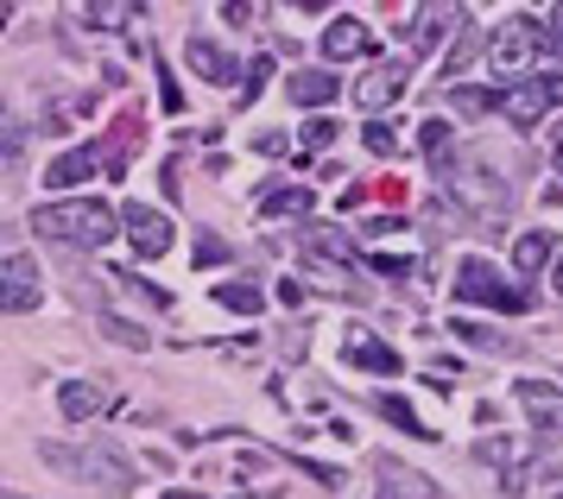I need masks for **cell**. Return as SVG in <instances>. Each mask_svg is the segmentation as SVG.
<instances>
[{
	"label": "cell",
	"instance_id": "obj_1",
	"mask_svg": "<svg viewBox=\"0 0 563 499\" xmlns=\"http://www.w3.org/2000/svg\"><path fill=\"white\" fill-rule=\"evenodd\" d=\"M45 462H52V468H64V475L89 480L96 494H133V487H140L133 455L114 450V443H82V450H70V443H45Z\"/></svg>",
	"mask_w": 563,
	"mask_h": 499
},
{
	"label": "cell",
	"instance_id": "obj_2",
	"mask_svg": "<svg viewBox=\"0 0 563 499\" xmlns=\"http://www.w3.org/2000/svg\"><path fill=\"white\" fill-rule=\"evenodd\" d=\"M32 234L96 253V247H108V241H114V209H108V202H96V197L52 202V209H32Z\"/></svg>",
	"mask_w": 563,
	"mask_h": 499
},
{
	"label": "cell",
	"instance_id": "obj_3",
	"mask_svg": "<svg viewBox=\"0 0 563 499\" xmlns=\"http://www.w3.org/2000/svg\"><path fill=\"white\" fill-rule=\"evenodd\" d=\"M443 171H450V202H462V209H468V215H507V184H500V171H494V165H482V158H450V165H443Z\"/></svg>",
	"mask_w": 563,
	"mask_h": 499
},
{
	"label": "cell",
	"instance_id": "obj_4",
	"mask_svg": "<svg viewBox=\"0 0 563 499\" xmlns=\"http://www.w3.org/2000/svg\"><path fill=\"white\" fill-rule=\"evenodd\" d=\"M456 298H462V303H487V310H507V317L532 310V291L507 285V278L494 273V259H482V253L456 266Z\"/></svg>",
	"mask_w": 563,
	"mask_h": 499
},
{
	"label": "cell",
	"instance_id": "obj_5",
	"mask_svg": "<svg viewBox=\"0 0 563 499\" xmlns=\"http://www.w3.org/2000/svg\"><path fill=\"white\" fill-rule=\"evenodd\" d=\"M487 108H500L512 126H538L558 108V76L544 70L538 82H512V89H487Z\"/></svg>",
	"mask_w": 563,
	"mask_h": 499
},
{
	"label": "cell",
	"instance_id": "obj_6",
	"mask_svg": "<svg viewBox=\"0 0 563 499\" xmlns=\"http://www.w3.org/2000/svg\"><path fill=\"white\" fill-rule=\"evenodd\" d=\"M487 64H494V76H526L538 64V25L532 20H507L494 38H487Z\"/></svg>",
	"mask_w": 563,
	"mask_h": 499
},
{
	"label": "cell",
	"instance_id": "obj_7",
	"mask_svg": "<svg viewBox=\"0 0 563 499\" xmlns=\"http://www.w3.org/2000/svg\"><path fill=\"white\" fill-rule=\"evenodd\" d=\"M121 228H128V241H133V253H140V259H158V253H172V222H165L158 209H146V202H128Z\"/></svg>",
	"mask_w": 563,
	"mask_h": 499
},
{
	"label": "cell",
	"instance_id": "obj_8",
	"mask_svg": "<svg viewBox=\"0 0 563 499\" xmlns=\"http://www.w3.org/2000/svg\"><path fill=\"white\" fill-rule=\"evenodd\" d=\"M475 455H482V462H494V468L507 475V494H526V455H532V443H526V436H487Z\"/></svg>",
	"mask_w": 563,
	"mask_h": 499
},
{
	"label": "cell",
	"instance_id": "obj_9",
	"mask_svg": "<svg viewBox=\"0 0 563 499\" xmlns=\"http://www.w3.org/2000/svg\"><path fill=\"white\" fill-rule=\"evenodd\" d=\"M406 82H411V70H406V57H393V64H380V70L367 76V82H355V101L361 108H393V101L406 96Z\"/></svg>",
	"mask_w": 563,
	"mask_h": 499
},
{
	"label": "cell",
	"instance_id": "obj_10",
	"mask_svg": "<svg viewBox=\"0 0 563 499\" xmlns=\"http://www.w3.org/2000/svg\"><path fill=\"white\" fill-rule=\"evenodd\" d=\"M0 310H38V266L26 253L0 266Z\"/></svg>",
	"mask_w": 563,
	"mask_h": 499
},
{
	"label": "cell",
	"instance_id": "obj_11",
	"mask_svg": "<svg viewBox=\"0 0 563 499\" xmlns=\"http://www.w3.org/2000/svg\"><path fill=\"white\" fill-rule=\"evenodd\" d=\"M374 475H380V487L393 499H437V480L418 475V468H411V462H399V455H380V462H374Z\"/></svg>",
	"mask_w": 563,
	"mask_h": 499
},
{
	"label": "cell",
	"instance_id": "obj_12",
	"mask_svg": "<svg viewBox=\"0 0 563 499\" xmlns=\"http://www.w3.org/2000/svg\"><path fill=\"white\" fill-rule=\"evenodd\" d=\"M342 361H349V367H361V374H380V379H393L399 367H406V361H399V348H386V342H374L367 329H355V335H349V348H342Z\"/></svg>",
	"mask_w": 563,
	"mask_h": 499
},
{
	"label": "cell",
	"instance_id": "obj_13",
	"mask_svg": "<svg viewBox=\"0 0 563 499\" xmlns=\"http://www.w3.org/2000/svg\"><path fill=\"white\" fill-rule=\"evenodd\" d=\"M367 51H374V32H367L355 13H342V20L323 25V57H330V64H342V57H367Z\"/></svg>",
	"mask_w": 563,
	"mask_h": 499
},
{
	"label": "cell",
	"instance_id": "obj_14",
	"mask_svg": "<svg viewBox=\"0 0 563 499\" xmlns=\"http://www.w3.org/2000/svg\"><path fill=\"white\" fill-rule=\"evenodd\" d=\"M184 64L203 76V82H234V57L216 45V38H190V45H184Z\"/></svg>",
	"mask_w": 563,
	"mask_h": 499
},
{
	"label": "cell",
	"instance_id": "obj_15",
	"mask_svg": "<svg viewBox=\"0 0 563 499\" xmlns=\"http://www.w3.org/2000/svg\"><path fill=\"white\" fill-rule=\"evenodd\" d=\"M519 404L538 418V436H558V386L551 379H519Z\"/></svg>",
	"mask_w": 563,
	"mask_h": 499
},
{
	"label": "cell",
	"instance_id": "obj_16",
	"mask_svg": "<svg viewBox=\"0 0 563 499\" xmlns=\"http://www.w3.org/2000/svg\"><path fill=\"white\" fill-rule=\"evenodd\" d=\"M512 259H519V278L551 273V259H558V234H551V228H538V234H519Z\"/></svg>",
	"mask_w": 563,
	"mask_h": 499
},
{
	"label": "cell",
	"instance_id": "obj_17",
	"mask_svg": "<svg viewBox=\"0 0 563 499\" xmlns=\"http://www.w3.org/2000/svg\"><path fill=\"white\" fill-rule=\"evenodd\" d=\"M285 96L298 101V108H330L335 101V76L330 70H298V76H285Z\"/></svg>",
	"mask_w": 563,
	"mask_h": 499
},
{
	"label": "cell",
	"instance_id": "obj_18",
	"mask_svg": "<svg viewBox=\"0 0 563 499\" xmlns=\"http://www.w3.org/2000/svg\"><path fill=\"white\" fill-rule=\"evenodd\" d=\"M89 177H96V146H77L45 171V184H52V190H70V184H89Z\"/></svg>",
	"mask_w": 563,
	"mask_h": 499
},
{
	"label": "cell",
	"instance_id": "obj_19",
	"mask_svg": "<svg viewBox=\"0 0 563 499\" xmlns=\"http://www.w3.org/2000/svg\"><path fill=\"white\" fill-rule=\"evenodd\" d=\"M418 146H424V158H431V165H450V158H456V126L431 114V121L418 126Z\"/></svg>",
	"mask_w": 563,
	"mask_h": 499
},
{
	"label": "cell",
	"instance_id": "obj_20",
	"mask_svg": "<svg viewBox=\"0 0 563 499\" xmlns=\"http://www.w3.org/2000/svg\"><path fill=\"white\" fill-rule=\"evenodd\" d=\"M57 404H64V418H96V411H102V392H96V386H89V379H70V386H64V392H57Z\"/></svg>",
	"mask_w": 563,
	"mask_h": 499
},
{
	"label": "cell",
	"instance_id": "obj_21",
	"mask_svg": "<svg viewBox=\"0 0 563 499\" xmlns=\"http://www.w3.org/2000/svg\"><path fill=\"white\" fill-rule=\"evenodd\" d=\"M216 303L234 310V317H260V303H266V298H260L247 278H229V285H216Z\"/></svg>",
	"mask_w": 563,
	"mask_h": 499
},
{
	"label": "cell",
	"instance_id": "obj_22",
	"mask_svg": "<svg viewBox=\"0 0 563 499\" xmlns=\"http://www.w3.org/2000/svg\"><path fill=\"white\" fill-rule=\"evenodd\" d=\"M482 51H487V38H482V32H462V38H456V51L443 57V82H456V76L468 70V64H475Z\"/></svg>",
	"mask_w": 563,
	"mask_h": 499
},
{
	"label": "cell",
	"instance_id": "obj_23",
	"mask_svg": "<svg viewBox=\"0 0 563 499\" xmlns=\"http://www.w3.org/2000/svg\"><path fill=\"white\" fill-rule=\"evenodd\" d=\"M96 323H102V335H108V342H121V348H146V329H140V323H128V317H114V310H102Z\"/></svg>",
	"mask_w": 563,
	"mask_h": 499
},
{
	"label": "cell",
	"instance_id": "obj_24",
	"mask_svg": "<svg viewBox=\"0 0 563 499\" xmlns=\"http://www.w3.org/2000/svg\"><path fill=\"white\" fill-rule=\"evenodd\" d=\"M450 335H462V342H468V348H487V354H500L507 348V335H500V329H487V323H450Z\"/></svg>",
	"mask_w": 563,
	"mask_h": 499
},
{
	"label": "cell",
	"instance_id": "obj_25",
	"mask_svg": "<svg viewBox=\"0 0 563 499\" xmlns=\"http://www.w3.org/2000/svg\"><path fill=\"white\" fill-rule=\"evenodd\" d=\"M20 152H26V126L13 121V114H7V101H0V165H13Z\"/></svg>",
	"mask_w": 563,
	"mask_h": 499
},
{
	"label": "cell",
	"instance_id": "obj_26",
	"mask_svg": "<svg viewBox=\"0 0 563 499\" xmlns=\"http://www.w3.org/2000/svg\"><path fill=\"white\" fill-rule=\"evenodd\" d=\"M260 209H266V215H305L310 190H266V197H260Z\"/></svg>",
	"mask_w": 563,
	"mask_h": 499
},
{
	"label": "cell",
	"instance_id": "obj_27",
	"mask_svg": "<svg viewBox=\"0 0 563 499\" xmlns=\"http://www.w3.org/2000/svg\"><path fill=\"white\" fill-rule=\"evenodd\" d=\"M380 418H386V424H399L406 436H424V424H418V411H411L406 399H386V392H380Z\"/></svg>",
	"mask_w": 563,
	"mask_h": 499
},
{
	"label": "cell",
	"instance_id": "obj_28",
	"mask_svg": "<svg viewBox=\"0 0 563 499\" xmlns=\"http://www.w3.org/2000/svg\"><path fill=\"white\" fill-rule=\"evenodd\" d=\"M367 152L393 158V152H399V126H393V121H367Z\"/></svg>",
	"mask_w": 563,
	"mask_h": 499
},
{
	"label": "cell",
	"instance_id": "obj_29",
	"mask_svg": "<svg viewBox=\"0 0 563 499\" xmlns=\"http://www.w3.org/2000/svg\"><path fill=\"white\" fill-rule=\"evenodd\" d=\"M82 25H133V7H82Z\"/></svg>",
	"mask_w": 563,
	"mask_h": 499
},
{
	"label": "cell",
	"instance_id": "obj_30",
	"mask_svg": "<svg viewBox=\"0 0 563 499\" xmlns=\"http://www.w3.org/2000/svg\"><path fill=\"white\" fill-rule=\"evenodd\" d=\"M335 133H342V126L317 114V121H305V146H310V152H323V146H335Z\"/></svg>",
	"mask_w": 563,
	"mask_h": 499
},
{
	"label": "cell",
	"instance_id": "obj_31",
	"mask_svg": "<svg viewBox=\"0 0 563 499\" xmlns=\"http://www.w3.org/2000/svg\"><path fill=\"white\" fill-rule=\"evenodd\" d=\"M266 76H273V57H254V70H247V89H241V108H247L260 89H266Z\"/></svg>",
	"mask_w": 563,
	"mask_h": 499
},
{
	"label": "cell",
	"instance_id": "obj_32",
	"mask_svg": "<svg viewBox=\"0 0 563 499\" xmlns=\"http://www.w3.org/2000/svg\"><path fill=\"white\" fill-rule=\"evenodd\" d=\"M222 259H229V241L203 234V241H197V266H222Z\"/></svg>",
	"mask_w": 563,
	"mask_h": 499
},
{
	"label": "cell",
	"instance_id": "obj_33",
	"mask_svg": "<svg viewBox=\"0 0 563 499\" xmlns=\"http://www.w3.org/2000/svg\"><path fill=\"white\" fill-rule=\"evenodd\" d=\"M165 499H203V494H165Z\"/></svg>",
	"mask_w": 563,
	"mask_h": 499
},
{
	"label": "cell",
	"instance_id": "obj_34",
	"mask_svg": "<svg viewBox=\"0 0 563 499\" xmlns=\"http://www.w3.org/2000/svg\"><path fill=\"white\" fill-rule=\"evenodd\" d=\"M234 499H247V494H234Z\"/></svg>",
	"mask_w": 563,
	"mask_h": 499
}]
</instances>
